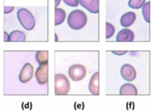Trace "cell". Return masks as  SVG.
I'll return each instance as SVG.
<instances>
[{
  "label": "cell",
  "mask_w": 153,
  "mask_h": 112,
  "mask_svg": "<svg viewBox=\"0 0 153 112\" xmlns=\"http://www.w3.org/2000/svg\"><path fill=\"white\" fill-rule=\"evenodd\" d=\"M79 1L80 4L90 12L99 13L100 0H79Z\"/></svg>",
  "instance_id": "cell-7"
},
{
  "label": "cell",
  "mask_w": 153,
  "mask_h": 112,
  "mask_svg": "<svg viewBox=\"0 0 153 112\" xmlns=\"http://www.w3.org/2000/svg\"><path fill=\"white\" fill-rule=\"evenodd\" d=\"M66 13L63 9L55 8V25H60L64 21L66 18Z\"/></svg>",
  "instance_id": "cell-12"
},
{
  "label": "cell",
  "mask_w": 153,
  "mask_h": 112,
  "mask_svg": "<svg viewBox=\"0 0 153 112\" xmlns=\"http://www.w3.org/2000/svg\"><path fill=\"white\" fill-rule=\"evenodd\" d=\"M87 22V17L85 13L78 9L72 11L67 18V23L69 27L76 30L83 28Z\"/></svg>",
  "instance_id": "cell-1"
},
{
  "label": "cell",
  "mask_w": 153,
  "mask_h": 112,
  "mask_svg": "<svg viewBox=\"0 0 153 112\" xmlns=\"http://www.w3.org/2000/svg\"><path fill=\"white\" fill-rule=\"evenodd\" d=\"M137 90L134 85L131 84H123L120 89V94L137 95Z\"/></svg>",
  "instance_id": "cell-11"
},
{
  "label": "cell",
  "mask_w": 153,
  "mask_h": 112,
  "mask_svg": "<svg viewBox=\"0 0 153 112\" xmlns=\"http://www.w3.org/2000/svg\"><path fill=\"white\" fill-rule=\"evenodd\" d=\"M63 1L68 6L72 7H76L79 4V0H63Z\"/></svg>",
  "instance_id": "cell-19"
},
{
  "label": "cell",
  "mask_w": 153,
  "mask_h": 112,
  "mask_svg": "<svg viewBox=\"0 0 153 112\" xmlns=\"http://www.w3.org/2000/svg\"><path fill=\"white\" fill-rule=\"evenodd\" d=\"M143 15L146 21L150 22V9H149V3L145 4L143 8Z\"/></svg>",
  "instance_id": "cell-18"
},
{
  "label": "cell",
  "mask_w": 153,
  "mask_h": 112,
  "mask_svg": "<svg viewBox=\"0 0 153 112\" xmlns=\"http://www.w3.org/2000/svg\"><path fill=\"white\" fill-rule=\"evenodd\" d=\"M9 40L11 41H24L25 40V35L22 31H15L10 34Z\"/></svg>",
  "instance_id": "cell-14"
},
{
  "label": "cell",
  "mask_w": 153,
  "mask_h": 112,
  "mask_svg": "<svg viewBox=\"0 0 153 112\" xmlns=\"http://www.w3.org/2000/svg\"><path fill=\"white\" fill-rule=\"evenodd\" d=\"M112 53H113L114 55H116L118 56L123 55H126L127 52V51H112Z\"/></svg>",
  "instance_id": "cell-21"
},
{
  "label": "cell",
  "mask_w": 153,
  "mask_h": 112,
  "mask_svg": "<svg viewBox=\"0 0 153 112\" xmlns=\"http://www.w3.org/2000/svg\"><path fill=\"white\" fill-rule=\"evenodd\" d=\"M145 0H129L128 5L133 9H139L144 4Z\"/></svg>",
  "instance_id": "cell-17"
},
{
  "label": "cell",
  "mask_w": 153,
  "mask_h": 112,
  "mask_svg": "<svg viewBox=\"0 0 153 112\" xmlns=\"http://www.w3.org/2000/svg\"><path fill=\"white\" fill-rule=\"evenodd\" d=\"M61 0H55V7L57 8V6L60 4Z\"/></svg>",
  "instance_id": "cell-22"
},
{
  "label": "cell",
  "mask_w": 153,
  "mask_h": 112,
  "mask_svg": "<svg viewBox=\"0 0 153 112\" xmlns=\"http://www.w3.org/2000/svg\"><path fill=\"white\" fill-rule=\"evenodd\" d=\"M68 74L73 81H81L86 76V68L81 64H74L69 68Z\"/></svg>",
  "instance_id": "cell-4"
},
{
  "label": "cell",
  "mask_w": 153,
  "mask_h": 112,
  "mask_svg": "<svg viewBox=\"0 0 153 112\" xmlns=\"http://www.w3.org/2000/svg\"><path fill=\"white\" fill-rule=\"evenodd\" d=\"M18 18L21 24L27 30H31L34 28L36 21L32 13L27 9L21 8L17 13Z\"/></svg>",
  "instance_id": "cell-3"
},
{
  "label": "cell",
  "mask_w": 153,
  "mask_h": 112,
  "mask_svg": "<svg viewBox=\"0 0 153 112\" xmlns=\"http://www.w3.org/2000/svg\"><path fill=\"white\" fill-rule=\"evenodd\" d=\"M58 40V37H57L56 34L55 35V41H57Z\"/></svg>",
  "instance_id": "cell-23"
},
{
  "label": "cell",
  "mask_w": 153,
  "mask_h": 112,
  "mask_svg": "<svg viewBox=\"0 0 153 112\" xmlns=\"http://www.w3.org/2000/svg\"><path fill=\"white\" fill-rule=\"evenodd\" d=\"M134 34L128 29H123L118 33L116 40L119 42H130L134 40Z\"/></svg>",
  "instance_id": "cell-8"
},
{
  "label": "cell",
  "mask_w": 153,
  "mask_h": 112,
  "mask_svg": "<svg viewBox=\"0 0 153 112\" xmlns=\"http://www.w3.org/2000/svg\"><path fill=\"white\" fill-rule=\"evenodd\" d=\"M120 74L123 79L128 82H132L136 77V71L130 64L123 65L120 69Z\"/></svg>",
  "instance_id": "cell-6"
},
{
  "label": "cell",
  "mask_w": 153,
  "mask_h": 112,
  "mask_svg": "<svg viewBox=\"0 0 153 112\" xmlns=\"http://www.w3.org/2000/svg\"><path fill=\"white\" fill-rule=\"evenodd\" d=\"M48 62H47L40 64L36 69V78L39 84H45L48 82Z\"/></svg>",
  "instance_id": "cell-5"
},
{
  "label": "cell",
  "mask_w": 153,
  "mask_h": 112,
  "mask_svg": "<svg viewBox=\"0 0 153 112\" xmlns=\"http://www.w3.org/2000/svg\"><path fill=\"white\" fill-rule=\"evenodd\" d=\"M33 71H34L33 67L30 64L27 63L26 64L23 69V72H22V78L23 82H28L31 79V78L33 76Z\"/></svg>",
  "instance_id": "cell-13"
},
{
  "label": "cell",
  "mask_w": 153,
  "mask_h": 112,
  "mask_svg": "<svg viewBox=\"0 0 153 112\" xmlns=\"http://www.w3.org/2000/svg\"><path fill=\"white\" fill-rule=\"evenodd\" d=\"M135 13L133 12L126 13L120 18V23L121 26L125 28L130 27L134 22L136 20Z\"/></svg>",
  "instance_id": "cell-10"
},
{
  "label": "cell",
  "mask_w": 153,
  "mask_h": 112,
  "mask_svg": "<svg viewBox=\"0 0 153 112\" xmlns=\"http://www.w3.org/2000/svg\"><path fill=\"white\" fill-rule=\"evenodd\" d=\"M36 59L39 64L48 62V51H39L36 54Z\"/></svg>",
  "instance_id": "cell-15"
},
{
  "label": "cell",
  "mask_w": 153,
  "mask_h": 112,
  "mask_svg": "<svg viewBox=\"0 0 153 112\" xmlns=\"http://www.w3.org/2000/svg\"><path fill=\"white\" fill-rule=\"evenodd\" d=\"M99 78V72H96L92 76L89 83V91L92 94L94 95H99L100 94Z\"/></svg>",
  "instance_id": "cell-9"
},
{
  "label": "cell",
  "mask_w": 153,
  "mask_h": 112,
  "mask_svg": "<svg viewBox=\"0 0 153 112\" xmlns=\"http://www.w3.org/2000/svg\"><path fill=\"white\" fill-rule=\"evenodd\" d=\"M115 32V28L113 25L107 22L106 23V38L107 39L111 37Z\"/></svg>",
  "instance_id": "cell-16"
},
{
  "label": "cell",
  "mask_w": 153,
  "mask_h": 112,
  "mask_svg": "<svg viewBox=\"0 0 153 112\" xmlns=\"http://www.w3.org/2000/svg\"><path fill=\"white\" fill-rule=\"evenodd\" d=\"M71 89V83L68 78L62 74L55 75V94L58 95H66Z\"/></svg>",
  "instance_id": "cell-2"
},
{
  "label": "cell",
  "mask_w": 153,
  "mask_h": 112,
  "mask_svg": "<svg viewBox=\"0 0 153 112\" xmlns=\"http://www.w3.org/2000/svg\"><path fill=\"white\" fill-rule=\"evenodd\" d=\"M13 9H14V7H13V6H4V13H9L12 11V10H13Z\"/></svg>",
  "instance_id": "cell-20"
}]
</instances>
